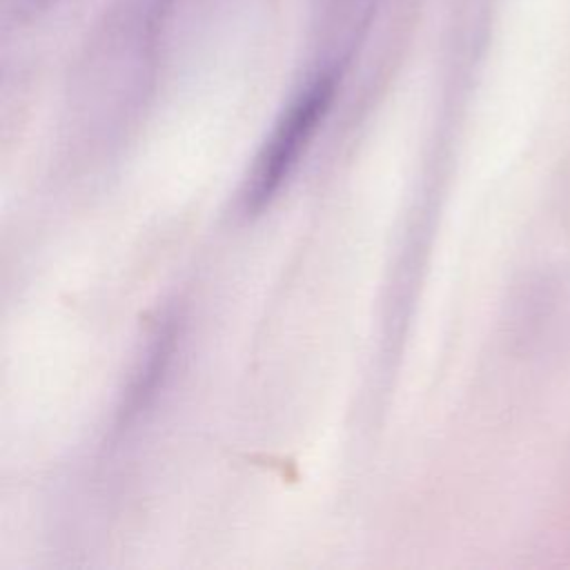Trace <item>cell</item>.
<instances>
[{
  "label": "cell",
  "mask_w": 570,
  "mask_h": 570,
  "mask_svg": "<svg viewBox=\"0 0 570 570\" xmlns=\"http://www.w3.org/2000/svg\"><path fill=\"white\" fill-rule=\"evenodd\" d=\"M332 94H334V78L318 76L294 100V105L276 127L274 136L269 138V142L265 145L256 163L249 191H247V200L252 205L265 203L276 191V187L289 171V167L296 163L301 149L312 138L323 114L327 111Z\"/></svg>",
  "instance_id": "6da1fadb"
}]
</instances>
